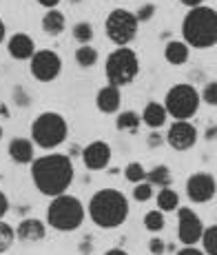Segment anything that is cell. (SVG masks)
Segmentation results:
<instances>
[{"instance_id": "1", "label": "cell", "mask_w": 217, "mask_h": 255, "mask_svg": "<svg viewBox=\"0 0 217 255\" xmlns=\"http://www.w3.org/2000/svg\"><path fill=\"white\" fill-rule=\"evenodd\" d=\"M73 162L65 153H49L40 155L31 162V180L42 195L58 198L67 193L73 182Z\"/></svg>"}, {"instance_id": "26", "label": "cell", "mask_w": 217, "mask_h": 255, "mask_svg": "<svg viewBox=\"0 0 217 255\" xmlns=\"http://www.w3.org/2000/svg\"><path fill=\"white\" fill-rule=\"evenodd\" d=\"M144 227H146V231H151V233H160L162 229L166 227V220H164V213L162 211H149V213L144 215Z\"/></svg>"}, {"instance_id": "10", "label": "cell", "mask_w": 217, "mask_h": 255, "mask_svg": "<svg viewBox=\"0 0 217 255\" xmlns=\"http://www.w3.org/2000/svg\"><path fill=\"white\" fill-rule=\"evenodd\" d=\"M204 233V224H202L200 215L189 207H180L177 209V238L184 247H195L202 240Z\"/></svg>"}, {"instance_id": "43", "label": "cell", "mask_w": 217, "mask_h": 255, "mask_svg": "<svg viewBox=\"0 0 217 255\" xmlns=\"http://www.w3.org/2000/svg\"><path fill=\"white\" fill-rule=\"evenodd\" d=\"M0 140H2V127H0Z\"/></svg>"}, {"instance_id": "38", "label": "cell", "mask_w": 217, "mask_h": 255, "mask_svg": "<svg viewBox=\"0 0 217 255\" xmlns=\"http://www.w3.org/2000/svg\"><path fill=\"white\" fill-rule=\"evenodd\" d=\"M180 2H182V4H186V7H191V9H193V7H200V4H202V0H180Z\"/></svg>"}, {"instance_id": "37", "label": "cell", "mask_w": 217, "mask_h": 255, "mask_svg": "<svg viewBox=\"0 0 217 255\" xmlns=\"http://www.w3.org/2000/svg\"><path fill=\"white\" fill-rule=\"evenodd\" d=\"M162 144V135L160 133H151L149 135V146H160Z\"/></svg>"}, {"instance_id": "32", "label": "cell", "mask_w": 217, "mask_h": 255, "mask_svg": "<svg viewBox=\"0 0 217 255\" xmlns=\"http://www.w3.org/2000/svg\"><path fill=\"white\" fill-rule=\"evenodd\" d=\"M157 11V7L153 2H146L144 7H140L137 9V13H135V18H137V22H146V20H151L153 18V13Z\"/></svg>"}, {"instance_id": "15", "label": "cell", "mask_w": 217, "mask_h": 255, "mask_svg": "<svg viewBox=\"0 0 217 255\" xmlns=\"http://www.w3.org/2000/svg\"><path fill=\"white\" fill-rule=\"evenodd\" d=\"M47 235V224L38 218H24L16 229V238L20 242H40Z\"/></svg>"}, {"instance_id": "5", "label": "cell", "mask_w": 217, "mask_h": 255, "mask_svg": "<svg viewBox=\"0 0 217 255\" xmlns=\"http://www.w3.org/2000/svg\"><path fill=\"white\" fill-rule=\"evenodd\" d=\"M69 125L65 116L56 111H44L31 122V142L44 151H51L67 140Z\"/></svg>"}, {"instance_id": "17", "label": "cell", "mask_w": 217, "mask_h": 255, "mask_svg": "<svg viewBox=\"0 0 217 255\" xmlns=\"http://www.w3.org/2000/svg\"><path fill=\"white\" fill-rule=\"evenodd\" d=\"M9 158L18 164H31L33 160V142L29 138H13L9 142Z\"/></svg>"}, {"instance_id": "21", "label": "cell", "mask_w": 217, "mask_h": 255, "mask_svg": "<svg viewBox=\"0 0 217 255\" xmlns=\"http://www.w3.org/2000/svg\"><path fill=\"white\" fill-rule=\"evenodd\" d=\"M171 169L166 164H157L153 166L151 171H146V182L151 186H162V189H166V186H171Z\"/></svg>"}, {"instance_id": "25", "label": "cell", "mask_w": 217, "mask_h": 255, "mask_svg": "<svg viewBox=\"0 0 217 255\" xmlns=\"http://www.w3.org/2000/svg\"><path fill=\"white\" fill-rule=\"evenodd\" d=\"M200 242H202V247H204V255H217V224L204 229Z\"/></svg>"}, {"instance_id": "18", "label": "cell", "mask_w": 217, "mask_h": 255, "mask_svg": "<svg viewBox=\"0 0 217 255\" xmlns=\"http://www.w3.org/2000/svg\"><path fill=\"white\" fill-rule=\"evenodd\" d=\"M166 118H169V114H166L164 105H160V102H149L144 107V111H142V122L149 129H160L166 122Z\"/></svg>"}, {"instance_id": "27", "label": "cell", "mask_w": 217, "mask_h": 255, "mask_svg": "<svg viewBox=\"0 0 217 255\" xmlns=\"http://www.w3.org/2000/svg\"><path fill=\"white\" fill-rule=\"evenodd\" d=\"M13 240H16V231L11 224H7L4 220H0V255H4L11 249Z\"/></svg>"}, {"instance_id": "3", "label": "cell", "mask_w": 217, "mask_h": 255, "mask_svg": "<svg viewBox=\"0 0 217 255\" xmlns=\"http://www.w3.org/2000/svg\"><path fill=\"white\" fill-rule=\"evenodd\" d=\"M184 42L193 49H209L217 45V11L213 7H193L182 20Z\"/></svg>"}, {"instance_id": "24", "label": "cell", "mask_w": 217, "mask_h": 255, "mask_svg": "<svg viewBox=\"0 0 217 255\" xmlns=\"http://www.w3.org/2000/svg\"><path fill=\"white\" fill-rule=\"evenodd\" d=\"M76 62L85 69L93 67L98 62V49H93L91 45H80L76 49Z\"/></svg>"}, {"instance_id": "2", "label": "cell", "mask_w": 217, "mask_h": 255, "mask_svg": "<svg viewBox=\"0 0 217 255\" xmlns=\"http://www.w3.org/2000/svg\"><path fill=\"white\" fill-rule=\"evenodd\" d=\"M89 218L100 229H117L129 218V200L117 189H100L89 202Z\"/></svg>"}, {"instance_id": "13", "label": "cell", "mask_w": 217, "mask_h": 255, "mask_svg": "<svg viewBox=\"0 0 217 255\" xmlns=\"http://www.w3.org/2000/svg\"><path fill=\"white\" fill-rule=\"evenodd\" d=\"M82 162L91 171L107 169L108 162H111V146L105 140H93L91 144H87L82 149Z\"/></svg>"}, {"instance_id": "31", "label": "cell", "mask_w": 217, "mask_h": 255, "mask_svg": "<svg viewBox=\"0 0 217 255\" xmlns=\"http://www.w3.org/2000/svg\"><path fill=\"white\" fill-rule=\"evenodd\" d=\"M200 98L206 102V105L217 107V80H215V82H209V85L204 87V91H202Z\"/></svg>"}, {"instance_id": "12", "label": "cell", "mask_w": 217, "mask_h": 255, "mask_svg": "<svg viewBox=\"0 0 217 255\" xmlns=\"http://www.w3.org/2000/svg\"><path fill=\"white\" fill-rule=\"evenodd\" d=\"M166 142L173 146L175 151H186L191 146H195L197 142V129L191 125L189 120H175L169 127V133H166Z\"/></svg>"}, {"instance_id": "19", "label": "cell", "mask_w": 217, "mask_h": 255, "mask_svg": "<svg viewBox=\"0 0 217 255\" xmlns=\"http://www.w3.org/2000/svg\"><path fill=\"white\" fill-rule=\"evenodd\" d=\"M191 56V47L184 40H171L164 47V58L169 65H184Z\"/></svg>"}, {"instance_id": "34", "label": "cell", "mask_w": 217, "mask_h": 255, "mask_svg": "<svg viewBox=\"0 0 217 255\" xmlns=\"http://www.w3.org/2000/svg\"><path fill=\"white\" fill-rule=\"evenodd\" d=\"M7 211H9V200H7V195L0 191V220L7 215Z\"/></svg>"}, {"instance_id": "16", "label": "cell", "mask_w": 217, "mask_h": 255, "mask_svg": "<svg viewBox=\"0 0 217 255\" xmlns=\"http://www.w3.org/2000/svg\"><path fill=\"white\" fill-rule=\"evenodd\" d=\"M120 105H122V93L117 87L107 85L98 91V96H96L98 111H102V114H115V111L120 109Z\"/></svg>"}, {"instance_id": "40", "label": "cell", "mask_w": 217, "mask_h": 255, "mask_svg": "<svg viewBox=\"0 0 217 255\" xmlns=\"http://www.w3.org/2000/svg\"><path fill=\"white\" fill-rule=\"evenodd\" d=\"M4 36H7V27H4L2 18H0V42H2V40H4Z\"/></svg>"}, {"instance_id": "20", "label": "cell", "mask_w": 217, "mask_h": 255, "mask_svg": "<svg viewBox=\"0 0 217 255\" xmlns=\"http://www.w3.org/2000/svg\"><path fill=\"white\" fill-rule=\"evenodd\" d=\"M65 13L62 11H58V9H49L47 13H44V18H42V31L47 33V36H60L62 31H65Z\"/></svg>"}, {"instance_id": "11", "label": "cell", "mask_w": 217, "mask_h": 255, "mask_svg": "<svg viewBox=\"0 0 217 255\" xmlns=\"http://www.w3.org/2000/svg\"><path fill=\"white\" fill-rule=\"evenodd\" d=\"M215 191H217L215 178L211 173H206V171L193 173L186 180V195L197 204H204V202H209V200H213Z\"/></svg>"}, {"instance_id": "8", "label": "cell", "mask_w": 217, "mask_h": 255, "mask_svg": "<svg viewBox=\"0 0 217 255\" xmlns=\"http://www.w3.org/2000/svg\"><path fill=\"white\" fill-rule=\"evenodd\" d=\"M137 24L140 22H137V18H135V13L133 11L122 9V7L113 9V11L107 16V22H105L108 40L115 42L117 47H126L129 42L135 40Z\"/></svg>"}, {"instance_id": "14", "label": "cell", "mask_w": 217, "mask_h": 255, "mask_svg": "<svg viewBox=\"0 0 217 255\" xmlns=\"http://www.w3.org/2000/svg\"><path fill=\"white\" fill-rule=\"evenodd\" d=\"M7 51L16 60H31L33 53H36V42L27 33H13L7 42Z\"/></svg>"}, {"instance_id": "6", "label": "cell", "mask_w": 217, "mask_h": 255, "mask_svg": "<svg viewBox=\"0 0 217 255\" xmlns=\"http://www.w3.org/2000/svg\"><path fill=\"white\" fill-rule=\"evenodd\" d=\"M105 73L108 85L113 87H124L131 85L135 80V76L140 73V60H137V53L129 47H120L115 51L108 53L107 65H105Z\"/></svg>"}, {"instance_id": "4", "label": "cell", "mask_w": 217, "mask_h": 255, "mask_svg": "<svg viewBox=\"0 0 217 255\" xmlns=\"http://www.w3.org/2000/svg\"><path fill=\"white\" fill-rule=\"evenodd\" d=\"M85 204L76 198V195H58V198H51L47 207V224L51 229L60 233H69V231H76V229L82 227L85 222Z\"/></svg>"}, {"instance_id": "23", "label": "cell", "mask_w": 217, "mask_h": 255, "mask_svg": "<svg viewBox=\"0 0 217 255\" xmlns=\"http://www.w3.org/2000/svg\"><path fill=\"white\" fill-rule=\"evenodd\" d=\"M115 127H117V131H131V133H135L140 129V116L135 111H122L115 120Z\"/></svg>"}, {"instance_id": "9", "label": "cell", "mask_w": 217, "mask_h": 255, "mask_svg": "<svg viewBox=\"0 0 217 255\" xmlns=\"http://www.w3.org/2000/svg\"><path fill=\"white\" fill-rule=\"evenodd\" d=\"M62 69V60L56 51L51 49H40V51L33 53L31 65H29V71L36 78L38 82H51L60 76Z\"/></svg>"}, {"instance_id": "42", "label": "cell", "mask_w": 217, "mask_h": 255, "mask_svg": "<svg viewBox=\"0 0 217 255\" xmlns=\"http://www.w3.org/2000/svg\"><path fill=\"white\" fill-rule=\"evenodd\" d=\"M0 118H9V111H7L4 105H0Z\"/></svg>"}, {"instance_id": "36", "label": "cell", "mask_w": 217, "mask_h": 255, "mask_svg": "<svg viewBox=\"0 0 217 255\" xmlns=\"http://www.w3.org/2000/svg\"><path fill=\"white\" fill-rule=\"evenodd\" d=\"M38 4H42L44 9H56L60 4V0H38Z\"/></svg>"}, {"instance_id": "28", "label": "cell", "mask_w": 217, "mask_h": 255, "mask_svg": "<svg viewBox=\"0 0 217 255\" xmlns=\"http://www.w3.org/2000/svg\"><path fill=\"white\" fill-rule=\"evenodd\" d=\"M73 38H76L80 45H89V42L93 40V24L87 20L73 24Z\"/></svg>"}, {"instance_id": "39", "label": "cell", "mask_w": 217, "mask_h": 255, "mask_svg": "<svg viewBox=\"0 0 217 255\" xmlns=\"http://www.w3.org/2000/svg\"><path fill=\"white\" fill-rule=\"evenodd\" d=\"M105 255H129L124 251V249H111V251H107Z\"/></svg>"}, {"instance_id": "41", "label": "cell", "mask_w": 217, "mask_h": 255, "mask_svg": "<svg viewBox=\"0 0 217 255\" xmlns=\"http://www.w3.org/2000/svg\"><path fill=\"white\" fill-rule=\"evenodd\" d=\"M215 135H217V127H213V129H209V131H206V138H209V140H213Z\"/></svg>"}, {"instance_id": "30", "label": "cell", "mask_w": 217, "mask_h": 255, "mask_svg": "<svg viewBox=\"0 0 217 255\" xmlns=\"http://www.w3.org/2000/svg\"><path fill=\"white\" fill-rule=\"evenodd\" d=\"M133 198H135L137 202H146V200H151L153 198V186L149 182L135 184V189H133Z\"/></svg>"}, {"instance_id": "33", "label": "cell", "mask_w": 217, "mask_h": 255, "mask_svg": "<svg viewBox=\"0 0 217 255\" xmlns=\"http://www.w3.org/2000/svg\"><path fill=\"white\" fill-rule=\"evenodd\" d=\"M149 251H151L153 255H164L166 242H164V240H160V238H151V240H149Z\"/></svg>"}, {"instance_id": "29", "label": "cell", "mask_w": 217, "mask_h": 255, "mask_svg": "<svg viewBox=\"0 0 217 255\" xmlns=\"http://www.w3.org/2000/svg\"><path fill=\"white\" fill-rule=\"evenodd\" d=\"M124 178L129 180L131 184L146 182V169L140 162H129L126 164V169H124Z\"/></svg>"}, {"instance_id": "7", "label": "cell", "mask_w": 217, "mask_h": 255, "mask_svg": "<svg viewBox=\"0 0 217 255\" xmlns=\"http://www.w3.org/2000/svg\"><path fill=\"white\" fill-rule=\"evenodd\" d=\"M200 102L202 98L193 85H175L166 91L164 109L175 120H189V118H193L197 114Z\"/></svg>"}, {"instance_id": "35", "label": "cell", "mask_w": 217, "mask_h": 255, "mask_svg": "<svg viewBox=\"0 0 217 255\" xmlns=\"http://www.w3.org/2000/svg\"><path fill=\"white\" fill-rule=\"evenodd\" d=\"M177 255H204V251H200V249H195V247H184Z\"/></svg>"}, {"instance_id": "22", "label": "cell", "mask_w": 217, "mask_h": 255, "mask_svg": "<svg viewBox=\"0 0 217 255\" xmlns=\"http://www.w3.org/2000/svg\"><path fill=\"white\" fill-rule=\"evenodd\" d=\"M180 209V195H177L175 189H171V186H166V189H160V193H157V211H175Z\"/></svg>"}]
</instances>
